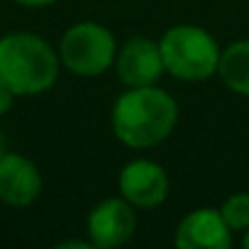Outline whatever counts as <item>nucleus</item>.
<instances>
[{"mask_svg": "<svg viewBox=\"0 0 249 249\" xmlns=\"http://www.w3.org/2000/svg\"><path fill=\"white\" fill-rule=\"evenodd\" d=\"M59 52L35 32L0 37V86L18 98L47 93L59 78Z\"/></svg>", "mask_w": 249, "mask_h": 249, "instance_id": "obj_2", "label": "nucleus"}, {"mask_svg": "<svg viewBox=\"0 0 249 249\" xmlns=\"http://www.w3.org/2000/svg\"><path fill=\"white\" fill-rule=\"evenodd\" d=\"M112 132L130 149H152L171 137L178 122V103L164 88H127L112 105Z\"/></svg>", "mask_w": 249, "mask_h": 249, "instance_id": "obj_1", "label": "nucleus"}, {"mask_svg": "<svg viewBox=\"0 0 249 249\" xmlns=\"http://www.w3.org/2000/svg\"><path fill=\"white\" fill-rule=\"evenodd\" d=\"M217 76L232 93L249 98V39H237L220 52Z\"/></svg>", "mask_w": 249, "mask_h": 249, "instance_id": "obj_10", "label": "nucleus"}, {"mask_svg": "<svg viewBox=\"0 0 249 249\" xmlns=\"http://www.w3.org/2000/svg\"><path fill=\"white\" fill-rule=\"evenodd\" d=\"M20 5H27V8H47V5H54L56 0H15Z\"/></svg>", "mask_w": 249, "mask_h": 249, "instance_id": "obj_14", "label": "nucleus"}, {"mask_svg": "<svg viewBox=\"0 0 249 249\" xmlns=\"http://www.w3.org/2000/svg\"><path fill=\"white\" fill-rule=\"evenodd\" d=\"M174 242L178 249H230L232 230L220 215V208H196L181 217Z\"/></svg>", "mask_w": 249, "mask_h": 249, "instance_id": "obj_8", "label": "nucleus"}, {"mask_svg": "<svg viewBox=\"0 0 249 249\" xmlns=\"http://www.w3.org/2000/svg\"><path fill=\"white\" fill-rule=\"evenodd\" d=\"M159 49L166 73L186 83H198L215 76L222 52L217 39L198 25L169 27L159 39Z\"/></svg>", "mask_w": 249, "mask_h": 249, "instance_id": "obj_3", "label": "nucleus"}, {"mask_svg": "<svg viewBox=\"0 0 249 249\" xmlns=\"http://www.w3.org/2000/svg\"><path fill=\"white\" fill-rule=\"evenodd\" d=\"M42 174L37 164L18 152L0 157V200L13 208H27L42 196Z\"/></svg>", "mask_w": 249, "mask_h": 249, "instance_id": "obj_9", "label": "nucleus"}, {"mask_svg": "<svg viewBox=\"0 0 249 249\" xmlns=\"http://www.w3.org/2000/svg\"><path fill=\"white\" fill-rule=\"evenodd\" d=\"M15 93L13 90H8L5 86H0V115H5V112H10V107H13V103H15Z\"/></svg>", "mask_w": 249, "mask_h": 249, "instance_id": "obj_12", "label": "nucleus"}, {"mask_svg": "<svg viewBox=\"0 0 249 249\" xmlns=\"http://www.w3.org/2000/svg\"><path fill=\"white\" fill-rule=\"evenodd\" d=\"M117 56L115 35L100 22H76L59 42V61L66 71L81 78L103 76Z\"/></svg>", "mask_w": 249, "mask_h": 249, "instance_id": "obj_4", "label": "nucleus"}, {"mask_svg": "<svg viewBox=\"0 0 249 249\" xmlns=\"http://www.w3.org/2000/svg\"><path fill=\"white\" fill-rule=\"evenodd\" d=\"M120 196L137 210H154L169 196V174L152 159H132L117 176Z\"/></svg>", "mask_w": 249, "mask_h": 249, "instance_id": "obj_6", "label": "nucleus"}, {"mask_svg": "<svg viewBox=\"0 0 249 249\" xmlns=\"http://www.w3.org/2000/svg\"><path fill=\"white\" fill-rule=\"evenodd\" d=\"M220 215L232 232L249 230V193H234L220 205Z\"/></svg>", "mask_w": 249, "mask_h": 249, "instance_id": "obj_11", "label": "nucleus"}, {"mask_svg": "<svg viewBox=\"0 0 249 249\" xmlns=\"http://www.w3.org/2000/svg\"><path fill=\"white\" fill-rule=\"evenodd\" d=\"M8 149H5V137H3V132H0V157H3Z\"/></svg>", "mask_w": 249, "mask_h": 249, "instance_id": "obj_16", "label": "nucleus"}, {"mask_svg": "<svg viewBox=\"0 0 249 249\" xmlns=\"http://www.w3.org/2000/svg\"><path fill=\"white\" fill-rule=\"evenodd\" d=\"M56 247L59 249H93V242L90 239H69V242H61Z\"/></svg>", "mask_w": 249, "mask_h": 249, "instance_id": "obj_13", "label": "nucleus"}, {"mask_svg": "<svg viewBox=\"0 0 249 249\" xmlns=\"http://www.w3.org/2000/svg\"><path fill=\"white\" fill-rule=\"evenodd\" d=\"M137 230V208L122 196L100 200L86 220V232L93 247L98 249H117L130 242Z\"/></svg>", "mask_w": 249, "mask_h": 249, "instance_id": "obj_5", "label": "nucleus"}, {"mask_svg": "<svg viewBox=\"0 0 249 249\" xmlns=\"http://www.w3.org/2000/svg\"><path fill=\"white\" fill-rule=\"evenodd\" d=\"M242 234H244V237H242V247H244V249H249V230H244Z\"/></svg>", "mask_w": 249, "mask_h": 249, "instance_id": "obj_15", "label": "nucleus"}, {"mask_svg": "<svg viewBox=\"0 0 249 249\" xmlns=\"http://www.w3.org/2000/svg\"><path fill=\"white\" fill-rule=\"evenodd\" d=\"M115 71L120 81L127 88H140V86H154L164 69L161 49L159 42L149 37H132L127 39L115 56Z\"/></svg>", "mask_w": 249, "mask_h": 249, "instance_id": "obj_7", "label": "nucleus"}]
</instances>
